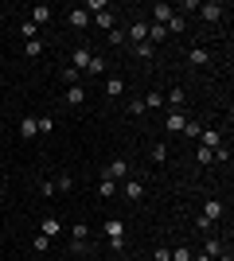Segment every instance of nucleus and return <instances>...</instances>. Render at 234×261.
Returning a JSON list of instances; mask_svg holds the SVG:
<instances>
[{
    "instance_id": "1",
    "label": "nucleus",
    "mask_w": 234,
    "mask_h": 261,
    "mask_svg": "<svg viewBox=\"0 0 234 261\" xmlns=\"http://www.w3.org/2000/svg\"><path fill=\"white\" fill-rule=\"evenodd\" d=\"M226 12H230V8H226V4H219V0H211V4H199V16H203L207 23L226 20Z\"/></svg>"
},
{
    "instance_id": "2",
    "label": "nucleus",
    "mask_w": 234,
    "mask_h": 261,
    "mask_svg": "<svg viewBox=\"0 0 234 261\" xmlns=\"http://www.w3.org/2000/svg\"><path fill=\"white\" fill-rule=\"evenodd\" d=\"M90 59H94V51H90V47H74V51H70V70H78V74H86Z\"/></svg>"
},
{
    "instance_id": "3",
    "label": "nucleus",
    "mask_w": 234,
    "mask_h": 261,
    "mask_svg": "<svg viewBox=\"0 0 234 261\" xmlns=\"http://www.w3.org/2000/svg\"><path fill=\"white\" fill-rule=\"evenodd\" d=\"M39 234H43V238H59V234H63V222H59L55 215L39 218Z\"/></svg>"
},
{
    "instance_id": "4",
    "label": "nucleus",
    "mask_w": 234,
    "mask_h": 261,
    "mask_svg": "<svg viewBox=\"0 0 234 261\" xmlns=\"http://www.w3.org/2000/svg\"><path fill=\"white\" fill-rule=\"evenodd\" d=\"M172 16H176V8H172V4H164V0H160V4H152V23H160V28H164Z\"/></svg>"
},
{
    "instance_id": "5",
    "label": "nucleus",
    "mask_w": 234,
    "mask_h": 261,
    "mask_svg": "<svg viewBox=\"0 0 234 261\" xmlns=\"http://www.w3.org/2000/svg\"><path fill=\"white\" fill-rule=\"evenodd\" d=\"M199 144L215 152V148H219V144H226V141H223V133H219V129H203V133H199Z\"/></svg>"
},
{
    "instance_id": "6",
    "label": "nucleus",
    "mask_w": 234,
    "mask_h": 261,
    "mask_svg": "<svg viewBox=\"0 0 234 261\" xmlns=\"http://www.w3.org/2000/svg\"><path fill=\"white\" fill-rule=\"evenodd\" d=\"M106 175H110V179H125V175H129V160H121V156L110 160L106 164Z\"/></svg>"
},
{
    "instance_id": "7",
    "label": "nucleus",
    "mask_w": 234,
    "mask_h": 261,
    "mask_svg": "<svg viewBox=\"0 0 234 261\" xmlns=\"http://www.w3.org/2000/svg\"><path fill=\"white\" fill-rule=\"evenodd\" d=\"M101 234H106V238H125V222L121 218H106V222H101Z\"/></svg>"
},
{
    "instance_id": "8",
    "label": "nucleus",
    "mask_w": 234,
    "mask_h": 261,
    "mask_svg": "<svg viewBox=\"0 0 234 261\" xmlns=\"http://www.w3.org/2000/svg\"><path fill=\"white\" fill-rule=\"evenodd\" d=\"M28 20H32V23H35V28H43V23H47V20H51V4H35V8H32V12H28Z\"/></svg>"
},
{
    "instance_id": "9",
    "label": "nucleus",
    "mask_w": 234,
    "mask_h": 261,
    "mask_svg": "<svg viewBox=\"0 0 234 261\" xmlns=\"http://www.w3.org/2000/svg\"><path fill=\"white\" fill-rule=\"evenodd\" d=\"M188 63L191 66H211V51H207V47H191V51H188Z\"/></svg>"
},
{
    "instance_id": "10",
    "label": "nucleus",
    "mask_w": 234,
    "mask_h": 261,
    "mask_svg": "<svg viewBox=\"0 0 234 261\" xmlns=\"http://www.w3.org/2000/svg\"><path fill=\"white\" fill-rule=\"evenodd\" d=\"M164 125H168V133H184V125H188V117H184V109H172Z\"/></svg>"
},
{
    "instance_id": "11",
    "label": "nucleus",
    "mask_w": 234,
    "mask_h": 261,
    "mask_svg": "<svg viewBox=\"0 0 234 261\" xmlns=\"http://www.w3.org/2000/svg\"><path fill=\"white\" fill-rule=\"evenodd\" d=\"M67 20H70V28H90V12L86 8H70Z\"/></svg>"
},
{
    "instance_id": "12",
    "label": "nucleus",
    "mask_w": 234,
    "mask_h": 261,
    "mask_svg": "<svg viewBox=\"0 0 234 261\" xmlns=\"http://www.w3.org/2000/svg\"><path fill=\"white\" fill-rule=\"evenodd\" d=\"M90 23H98L101 32L110 35V32H113V12H110V8H106V12H98V16H90Z\"/></svg>"
},
{
    "instance_id": "13",
    "label": "nucleus",
    "mask_w": 234,
    "mask_h": 261,
    "mask_svg": "<svg viewBox=\"0 0 234 261\" xmlns=\"http://www.w3.org/2000/svg\"><path fill=\"white\" fill-rule=\"evenodd\" d=\"M129 39H133V43H148V23L133 20V28H129Z\"/></svg>"
},
{
    "instance_id": "14",
    "label": "nucleus",
    "mask_w": 234,
    "mask_h": 261,
    "mask_svg": "<svg viewBox=\"0 0 234 261\" xmlns=\"http://www.w3.org/2000/svg\"><path fill=\"white\" fill-rule=\"evenodd\" d=\"M86 101V90L82 86H67V98H63V106H82Z\"/></svg>"
},
{
    "instance_id": "15",
    "label": "nucleus",
    "mask_w": 234,
    "mask_h": 261,
    "mask_svg": "<svg viewBox=\"0 0 234 261\" xmlns=\"http://www.w3.org/2000/svg\"><path fill=\"white\" fill-rule=\"evenodd\" d=\"M125 94V78H106V98H121Z\"/></svg>"
},
{
    "instance_id": "16",
    "label": "nucleus",
    "mask_w": 234,
    "mask_h": 261,
    "mask_svg": "<svg viewBox=\"0 0 234 261\" xmlns=\"http://www.w3.org/2000/svg\"><path fill=\"white\" fill-rule=\"evenodd\" d=\"M98 195H101V199H113V195H117V179L101 175V184H98Z\"/></svg>"
},
{
    "instance_id": "17",
    "label": "nucleus",
    "mask_w": 234,
    "mask_h": 261,
    "mask_svg": "<svg viewBox=\"0 0 234 261\" xmlns=\"http://www.w3.org/2000/svg\"><path fill=\"white\" fill-rule=\"evenodd\" d=\"M203 218H223V203H219V199H207V203H203Z\"/></svg>"
},
{
    "instance_id": "18",
    "label": "nucleus",
    "mask_w": 234,
    "mask_h": 261,
    "mask_svg": "<svg viewBox=\"0 0 234 261\" xmlns=\"http://www.w3.org/2000/svg\"><path fill=\"white\" fill-rule=\"evenodd\" d=\"M145 195V184L141 179H125V199H141Z\"/></svg>"
},
{
    "instance_id": "19",
    "label": "nucleus",
    "mask_w": 234,
    "mask_h": 261,
    "mask_svg": "<svg viewBox=\"0 0 234 261\" xmlns=\"http://www.w3.org/2000/svg\"><path fill=\"white\" fill-rule=\"evenodd\" d=\"M20 137H23V141L39 137V129H35V117H23V121H20Z\"/></svg>"
},
{
    "instance_id": "20",
    "label": "nucleus",
    "mask_w": 234,
    "mask_h": 261,
    "mask_svg": "<svg viewBox=\"0 0 234 261\" xmlns=\"http://www.w3.org/2000/svg\"><path fill=\"white\" fill-rule=\"evenodd\" d=\"M184 101H188V94H184V90H168V106H172V109H184Z\"/></svg>"
},
{
    "instance_id": "21",
    "label": "nucleus",
    "mask_w": 234,
    "mask_h": 261,
    "mask_svg": "<svg viewBox=\"0 0 234 261\" xmlns=\"http://www.w3.org/2000/svg\"><path fill=\"white\" fill-rule=\"evenodd\" d=\"M184 28H188V20H184L179 12H176V16H172V20L164 23V32H172V35H179V32H184Z\"/></svg>"
},
{
    "instance_id": "22",
    "label": "nucleus",
    "mask_w": 234,
    "mask_h": 261,
    "mask_svg": "<svg viewBox=\"0 0 234 261\" xmlns=\"http://www.w3.org/2000/svg\"><path fill=\"white\" fill-rule=\"evenodd\" d=\"M23 55H28V59H39V55H43V39H28V43H23Z\"/></svg>"
},
{
    "instance_id": "23",
    "label": "nucleus",
    "mask_w": 234,
    "mask_h": 261,
    "mask_svg": "<svg viewBox=\"0 0 234 261\" xmlns=\"http://www.w3.org/2000/svg\"><path fill=\"white\" fill-rule=\"evenodd\" d=\"M145 101V109H156V106H164V94L160 90H148V98H141Z\"/></svg>"
},
{
    "instance_id": "24",
    "label": "nucleus",
    "mask_w": 234,
    "mask_h": 261,
    "mask_svg": "<svg viewBox=\"0 0 234 261\" xmlns=\"http://www.w3.org/2000/svg\"><path fill=\"white\" fill-rule=\"evenodd\" d=\"M86 74H106V59H101V55H94V59H90Z\"/></svg>"
},
{
    "instance_id": "25",
    "label": "nucleus",
    "mask_w": 234,
    "mask_h": 261,
    "mask_svg": "<svg viewBox=\"0 0 234 261\" xmlns=\"http://www.w3.org/2000/svg\"><path fill=\"white\" fill-rule=\"evenodd\" d=\"M164 35H168V32H164V28H160V23H148V43H152V47L160 43Z\"/></svg>"
},
{
    "instance_id": "26",
    "label": "nucleus",
    "mask_w": 234,
    "mask_h": 261,
    "mask_svg": "<svg viewBox=\"0 0 234 261\" xmlns=\"http://www.w3.org/2000/svg\"><path fill=\"white\" fill-rule=\"evenodd\" d=\"M195 160H199L203 168H207V164H215V152H211V148H203V144H199V148H195Z\"/></svg>"
},
{
    "instance_id": "27",
    "label": "nucleus",
    "mask_w": 234,
    "mask_h": 261,
    "mask_svg": "<svg viewBox=\"0 0 234 261\" xmlns=\"http://www.w3.org/2000/svg\"><path fill=\"white\" fill-rule=\"evenodd\" d=\"M35 32H39V28H35L32 20H23V23H20V35H23V39H39Z\"/></svg>"
},
{
    "instance_id": "28",
    "label": "nucleus",
    "mask_w": 234,
    "mask_h": 261,
    "mask_svg": "<svg viewBox=\"0 0 234 261\" xmlns=\"http://www.w3.org/2000/svg\"><path fill=\"white\" fill-rule=\"evenodd\" d=\"M35 129L39 133H55V117H35Z\"/></svg>"
},
{
    "instance_id": "29",
    "label": "nucleus",
    "mask_w": 234,
    "mask_h": 261,
    "mask_svg": "<svg viewBox=\"0 0 234 261\" xmlns=\"http://www.w3.org/2000/svg\"><path fill=\"white\" fill-rule=\"evenodd\" d=\"M203 253H207V257H219V253H223V242H219V238H207V250H203Z\"/></svg>"
},
{
    "instance_id": "30",
    "label": "nucleus",
    "mask_w": 234,
    "mask_h": 261,
    "mask_svg": "<svg viewBox=\"0 0 234 261\" xmlns=\"http://www.w3.org/2000/svg\"><path fill=\"white\" fill-rule=\"evenodd\" d=\"M70 238H74V242H86V238H90V226H82V222H78V226H70Z\"/></svg>"
},
{
    "instance_id": "31",
    "label": "nucleus",
    "mask_w": 234,
    "mask_h": 261,
    "mask_svg": "<svg viewBox=\"0 0 234 261\" xmlns=\"http://www.w3.org/2000/svg\"><path fill=\"white\" fill-rule=\"evenodd\" d=\"M133 51H137V59H152V55H156V47H152V43H137Z\"/></svg>"
},
{
    "instance_id": "32",
    "label": "nucleus",
    "mask_w": 234,
    "mask_h": 261,
    "mask_svg": "<svg viewBox=\"0 0 234 261\" xmlns=\"http://www.w3.org/2000/svg\"><path fill=\"white\" fill-rule=\"evenodd\" d=\"M106 8H110L106 0H86V12H90V16H98V12H106Z\"/></svg>"
},
{
    "instance_id": "33",
    "label": "nucleus",
    "mask_w": 234,
    "mask_h": 261,
    "mask_svg": "<svg viewBox=\"0 0 234 261\" xmlns=\"http://www.w3.org/2000/svg\"><path fill=\"white\" fill-rule=\"evenodd\" d=\"M184 133H188L191 141H199V133H203V125H199V121H188V125H184Z\"/></svg>"
},
{
    "instance_id": "34",
    "label": "nucleus",
    "mask_w": 234,
    "mask_h": 261,
    "mask_svg": "<svg viewBox=\"0 0 234 261\" xmlns=\"http://www.w3.org/2000/svg\"><path fill=\"white\" fill-rule=\"evenodd\" d=\"M125 109H129V117H141V113H145V101H141V98H133Z\"/></svg>"
},
{
    "instance_id": "35",
    "label": "nucleus",
    "mask_w": 234,
    "mask_h": 261,
    "mask_svg": "<svg viewBox=\"0 0 234 261\" xmlns=\"http://www.w3.org/2000/svg\"><path fill=\"white\" fill-rule=\"evenodd\" d=\"M152 261H172V250H168V246H156V250H152Z\"/></svg>"
},
{
    "instance_id": "36",
    "label": "nucleus",
    "mask_w": 234,
    "mask_h": 261,
    "mask_svg": "<svg viewBox=\"0 0 234 261\" xmlns=\"http://www.w3.org/2000/svg\"><path fill=\"white\" fill-rule=\"evenodd\" d=\"M172 261H191V250L188 246H176V250H172Z\"/></svg>"
},
{
    "instance_id": "37",
    "label": "nucleus",
    "mask_w": 234,
    "mask_h": 261,
    "mask_svg": "<svg viewBox=\"0 0 234 261\" xmlns=\"http://www.w3.org/2000/svg\"><path fill=\"white\" fill-rule=\"evenodd\" d=\"M70 187H74V179H70V175H59V179H55V191H70Z\"/></svg>"
},
{
    "instance_id": "38",
    "label": "nucleus",
    "mask_w": 234,
    "mask_h": 261,
    "mask_svg": "<svg viewBox=\"0 0 234 261\" xmlns=\"http://www.w3.org/2000/svg\"><path fill=\"white\" fill-rule=\"evenodd\" d=\"M32 246H35V253H47V246H51V238H43V234H35V242H32Z\"/></svg>"
},
{
    "instance_id": "39",
    "label": "nucleus",
    "mask_w": 234,
    "mask_h": 261,
    "mask_svg": "<svg viewBox=\"0 0 234 261\" xmlns=\"http://www.w3.org/2000/svg\"><path fill=\"white\" fill-rule=\"evenodd\" d=\"M152 160H156V164L168 160V144H156V148H152Z\"/></svg>"
},
{
    "instance_id": "40",
    "label": "nucleus",
    "mask_w": 234,
    "mask_h": 261,
    "mask_svg": "<svg viewBox=\"0 0 234 261\" xmlns=\"http://www.w3.org/2000/svg\"><path fill=\"white\" fill-rule=\"evenodd\" d=\"M39 195H47V199L55 195V179H43V184H39Z\"/></svg>"
},
{
    "instance_id": "41",
    "label": "nucleus",
    "mask_w": 234,
    "mask_h": 261,
    "mask_svg": "<svg viewBox=\"0 0 234 261\" xmlns=\"http://www.w3.org/2000/svg\"><path fill=\"white\" fill-rule=\"evenodd\" d=\"M215 160H223V164L230 160V144H219V148H215Z\"/></svg>"
},
{
    "instance_id": "42",
    "label": "nucleus",
    "mask_w": 234,
    "mask_h": 261,
    "mask_svg": "<svg viewBox=\"0 0 234 261\" xmlns=\"http://www.w3.org/2000/svg\"><path fill=\"white\" fill-rule=\"evenodd\" d=\"M195 226H199L203 234H211V226H215V222H211V218H203V215H199V218H195Z\"/></svg>"
},
{
    "instance_id": "43",
    "label": "nucleus",
    "mask_w": 234,
    "mask_h": 261,
    "mask_svg": "<svg viewBox=\"0 0 234 261\" xmlns=\"http://www.w3.org/2000/svg\"><path fill=\"white\" fill-rule=\"evenodd\" d=\"M110 250L113 253H125V238H110Z\"/></svg>"
},
{
    "instance_id": "44",
    "label": "nucleus",
    "mask_w": 234,
    "mask_h": 261,
    "mask_svg": "<svg viewBox=\"0 0 234 261\" xmlns=\"http://www.w3.org/2000/svg\"><path fill=\"white\" fill-rule=\"evenodd\" d=\"M215 261H234V257H230V250H223V253H219Z\"/></svg>"
},
{
    "instance_id": "45",
    "label": "nucleus",
    "mask_w": 234,
    "mask_h": 261,
    "mask_svg": "<svg viewBox=\"0 0 234 261\" xmlns=\"http://www.w3.org/2000/svg\"><path fill=\"white\" fill-rule=\"evenodd\" d=\"M191 261H215V257H207V253H199V257H195V253H191Z\"/></svg>"
},
{
    "instance_id": "46",
    "label": "nucleus",
    "mask_w": 234,
    "mask_h": 261,
    "mask_svg": "<svg viewBox=\"0 0 234 261\" xmlns=\"http://www.w3.org/2000/svg\"><path fill=\"white\" fill-rule=\"evenodd\" d=\"M0 226H4V218H0Z\"/></svg>"
}]
</instances>
